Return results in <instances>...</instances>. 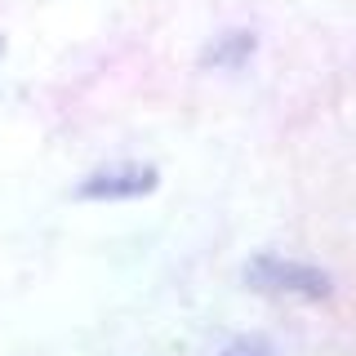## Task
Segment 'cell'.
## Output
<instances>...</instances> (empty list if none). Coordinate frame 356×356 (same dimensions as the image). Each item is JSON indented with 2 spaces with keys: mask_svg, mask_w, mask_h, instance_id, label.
I'll use <instances>...</instances> for the list:
<instances>
[{
  "mask_svg": "<svg viewBox=\"0 0 356 356\" xmlns=\"http://www.w3.org/2000/svg\"><path fill=\"white\" fill-rule=\"evenodd\" d=\"M245 285L272 298H307V303H321L334 294L330 272L303 259H285V254H254L245 263Z\"/></svg>",
  "mask_w": 356,
  "mask_h": 356,
  "instance_id": "6da1fadb",
  "label": "cell"
},
{
  "mask_svg": "<svg viewBox=\"0 0 356 356\" xmlns=\"http://www.w3.org/2000/svg\"><path fill=\"white\" fill-rule=\"evenodd\" d=\"M156 187V170L152 165H134V161H120V165H107V170H94L76 187V196L85 200H129V196H143Z\"/></svg>",
  "mask_w": 356,
  "mask_h": 356,
  "instance_id": "7a4b0ae2",
  "label": "cell"
},
{
  "mask_svg": "<svg viewBox=\"0 0 356 356\" xmlns=\"http://www.w3.org/2000/svg\"><path fill=\"white\" fill-rule=\"evenodd\" d=\"M254 54V36L250 31H227V36L218 40V49H209V63H218V67H236L245 63Z\"/></svg>",
  "mask_w": 356,
  "mask_h": 356,
  "instance_id": "3957f363",
  "label": "cell"
},
{
  "mask_svg": "<svg viewBox=\"0 0 356 356\" xmlns=\"http://www.w3.org/2000/svg\"><path fill=\"white\" fill-rule=\"evenodd\" d=\"M222 356H281V352H276V343L263 339V334H241V339H232L227 348H222Z\"/></svg>",
  "mask_w": 356,
  "mask_h": 356,
  "instance_id": "277c9868",
  "label": "cell"
}]
</instances>
